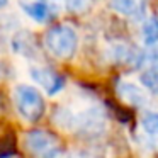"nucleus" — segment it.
<instances>
[{
    "label": "nucleus",
    "instance_id": "dca6fc26",
    "mask_svg": "<svg viewBox=\"0 0 158 158\" xmlns=\"http://www.w3.org/2000/svg\"><path fill=\"white\" fill-rule=\"evenodd\" d=\"M70 158H72V156H70Z\"/></svg>",
    "mask_w": 158,
    "mask_h": 158
},
{
    "label": "nucleus",
    "instance_id": "f03ea898",
    "mask_svg": "<svg viewBox=\"0 0 158 158\" xmlns=\"http://www.w3.org/2000/svg\"><path fill=\"white\" fill-rule=\"evenodd\" d=\"M14 104L19 116L27 123H38L46 110L41 92L31 85H17L14 89Z\"/></svg>",
    "mask_w": 158,
    "mask_h": 158
},
{
    "label": "nucleus",
    "instance_id": "ddd939ff",
    "mask_svg": "<svg viewBox=\"0 0 158 158\" xmlns=\"http://www.w3.org/2000/svg\"><path fill=\"white\" fill-rule=\"evenodd\" d=\"M9 5V0H0V9H5Z\"/></svg>",
    "mask_w": 158,
    "mask_h": 158
},
{
    "label": "nucleus",
    "instance_id": "0eeeda50",
    "mask_svg": "<svg viewBox=\"0 0 158 158\" xmlns=\"http://www.w3.org/2000/svg\"><path fill=\"white\" fill-rule=\"evenodd\" d=\"M139 82L148 92L158 95V63H153V65H150L146 70L141 72Z\"/></svg>",
    "mask_w": 158,
    "mask_h": 158
},
{
    "label": "nucleus",
    "instance_id": "9b49d317",
    "mask_svg": "<svg viewBox=\"0 0 158 158\" xmlns=\"http://www.w3.org/2000/svg\"><path fill=\"white\" fill-rule=\"evenodd\" d=\"M141 126L148 134L158 136V112H146L141 119Z\"/></svg>",
    "mask_w": 158,
    "mask_h": 158
},
{
    "label": "nucleus",
    "instance_id": "39448f33",
    "mask_svg": "<svg viewBox=\"0 0 158 158\" xmlns=\"http://www.w3.org/2000/svg\"><path fill=\"white\" fill-rule=\"evenodd\" d=\"M21 7L27 17H31L34 22H39V24H48L55 19V9L51 7L49 2H44V0L22 2Z\"/></svg>",
    "mask_w": 158,
    "mask_h": 158
},
{
    "label": "nucleus",
    "instance_id": "7ed1b4c3",
    "mask_svg": "<svg viewBox=\"0 0 158 158\" xmlns=\"http://www.w3.org/2000/svg\"><path fill=\"white\" fill-rule=\"evenodd\" d=\"M24 144L34 158H56L63 150L61 139L46 129H31L26 133Z\"/></svg>",
    "mask_w": 158,
    "mask_h": 158
},
{
    "label": "nucleus",
    "instance_id": "2eb2a0df",
    "mask_svg": "<svg viewBox=\"0 0 158 158\" xmlns=\"http://www.w3.org/2000/svg\"><path fill=\"white\" fill-rule=\"evenodd\" d=\"M44 2H51V0H44Z\"/></svg>",
    "mask_w": 158,
    "mask_h": 158
},
{
    "label": "nucleus",
    "instance_id": "423d86ee",
    "mask_svg": "<svg viewBox=\"0 0 158 158\" xmlns=\"http://www.w3.org/2000/svg\"><path fill=\"white\" fill-rule=\"evenodd\" d=\"M117 92L123 97V100H126L127 104H133V106H136V107H143L144 104L148 102L144 92L139 87L133 85V83H121V85L117 87Z\"/></svg>",
    "mask_w": 158,
    "mask_h": 158
},
{
    "label": "nucleus",
    "instance_id": "4468645a",
    "mask_svg": "<svg viewBox=\"0 0 158 158\" xmlns=\"http://www.w3.org/2000/svg\"><path fill=\"white\" fill-rule=\"evenodd\" d=\"M4 158H14V156H4Z\"/></svg>",
    "mask_w": 158,
    "mask_h": 158
},
{
    "label": "nucleus",
    "instance_id": "6e6552de",
    "mask_svg": "<svg viewBox=\"0 0 158 158\" xmlns=\"http://www.w3.org/2000/svg\"><path fill=\"white\" fill-rule=\"evenodd\" d=\"M109 4L112 10H116L121 15H126V17H131L139 10L138 0H109Z\"/></svg>",
    "mask_w": 158,
    "mask_h": 158
},
{
    "label": "nucleus",
    "instance_id": "f257e3e1",
    "mask_svg": "<svg viewBox=\"0 0 158 158\" xmlns=\"http://www.w3.org/2000/svg\"><path fill=\"white\" fill-rule=\"evenodd\" d=\"M44 46L55 58L70 60L78 49V34L66 24L53 26L44 34Z\"/></svg>",
    "mask_w": 158,
    "mask_h": 158
},
{
    "label": "nucleus",
    "instance_id": "1a4fd4ad",
    "mask_svg": "<svg viewBox=\"0 0 158 158\" xmlns=\"http://www.w3.org/2000/svg\"><path fill=\"white\" fill-rule=\"evenodd\" d=\"M143 39L148 46H153L158 43V17H148L143 22Z\"/></svg>",
    "mask_w": 158,
    "mask_h": 158
},
{
    "label": "nucleus",
    "instance_id": "9d476101",
    "mask_svg": "<svg viewBox=\"0 0 158 158\" xmlns=\"http://www.w3.org/2000/svg\"><path fill=\"white\" fill-rule=\"evenodd\" d=\"M12 46H14V49L17 53H21V55L31 56V55H29V49L34 48V39H32V34H31V32H27V31L19 32V34L14 38V41H12Z\"/></svg>",
    "mask_w": 158,
    "mask_h": 158
},
{
    "label": "nucleus",
    "instance_id": "20e7f679",
    "mask_svg": "<svg viewBox=\"0 0 158 158\" xmlns=\"http://www.w3.org/2000/svg\"><path fill=\"white\" fill-rule=\"evenodd\" d=\"M31 77L39 87L46 90V94L55 95L65 87V78L58 72L48 68V66H34L31 68Z\"/></svg>",
    "mask_w": 158,
    "mask_h": 158
},
{
    "label": "nucleus",
    "instance_id": "f8f14e48",
    "mask_svg": "<svg viewBox=\"0 0 158 158\" xmlns=\"http://www.w3.org/2000/svg\"><path fill=\"white\" fill-rule=\"evenodd\" d=\"M65 7L68 12H83L87 9V0H65Z\"/></svg>",
    "mask_w": 158,
    "mask_h": 158
}]
</instances>
